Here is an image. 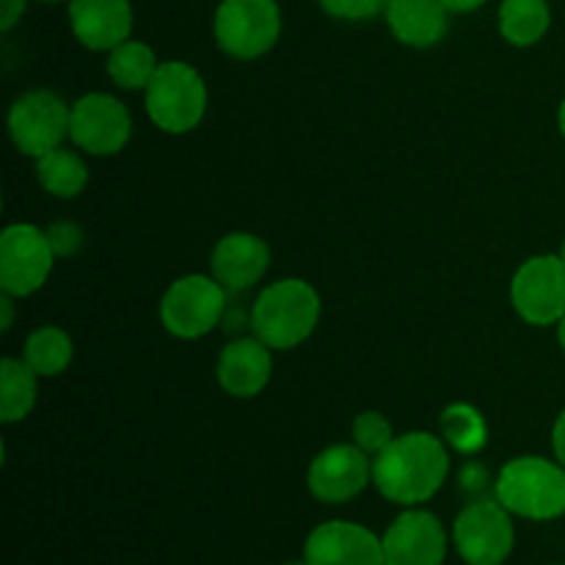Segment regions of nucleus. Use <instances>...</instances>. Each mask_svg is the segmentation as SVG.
I'll list each match as a JSON object with an SVG mask.
<instances>
[{"mask_svg":"<svg viewBox=\"0 0 565 565\" xmlns=\"http://www.w3.org/2000/svg\"><path fill=\"white\" fill-rule=\"evenodd\" d=\"M439 436L450 450L472 458L489 445V423L472 403H452L441 412Z\"/></svg>","mask_w":565,"mask_h":565,"instance_id":"obj_24","label":"nucleus"},{"mask_svg":"<svg viewBox=\"0 0 565 565\" xmlns=\"http://www.w3.org/2000/svg\"><path fill=\"white\" fill-rule=\"evenodd\" d=\"M42 3H64V0H42Z\"/></svg>","mask_w":565,"mask_h":565,"instance_id":"obj_37","label":"nucleus"},{"mask_svg":"<svg viewBox=\"0 0 565 565\" xmlns=\"http://www.w3.org/2000/svg\"><path fill=\"white\" fill-rule=\"evenodd\" d=\"M0 315H3V318H0V331H9L11 323H14V298L6 296V292L3 298H0Z\"/></svg>","mask_w":565,"mask_h":565,"instance_id":"obj_32","label":"nucleus"},{"mask_svg":"<svg viewBox=\"0 0 565 565\" xmlns=\"http://www.w3.org/2000/svg\"><path fill=\"white\" fill-rule=\"evenodd\" d=\"M373 483V456L356 445H331L312 458L307 489L323 505H345Z\"/></svg>","mask_w":565,"mask_h":565,"instance_id":"obj_12","label":"nucleus"},{"mask_svg":"<svg viewBox=\"0 0 565 565\" xmlns=\"http://www.w3.org/2000/svg\"><path fill=\"white\" fill-rule=\"evenodd\" d=\"M550 565H565V563H550Z\"/></svg>","mask_w":565,"mask_h":565,"instance_id":"obj_39","label":"nucleus"},{"mask_svg":"<svg viewBox=\"0 0 565 565\" xmlns=\"http://www.w3.org/2000/svg\"><path fill=\"white\" fill-rule=\"evenodd\" d=\"M552 25V9L546 0H502L497 11L500 36L513 47H533Z\"/></svg>","mask_w":565,"mask_h":565,"instance_id":"obj_19","label":"nucleus"},{"mask_svg":"<svg viewBox=\"0 0 565 565\" xmlns=\"http://www.w3.org/2000/svg\"><path fill=\"white\" fill-rule=\"evenodd\" d=\"M285 565H309V563L301 557V561H290V563H285Z\"/></svg>","mask_w":565,"mask_h":565,"instance_id":"obj_35","label":"nucleus"},{"mask_svg":"<svg viewBox=\"0 0 565 565\" xmlns=\"http://www.w3.org/2000/svg\"><path fill=\"white\" fill-rule=\"evenodd\" d=\"M450 475V450L445 439L428 430L395 436L373 458V483L384 500L401 508H419L434 500Z\"/></svg>","mask_w":565,"mask_h":565,"instance_id":"obj_1","label":"nucleus"},{"mask_svg":"<svg viewBox=\"0 0 565 565\" xmlns=\"http://www.w3.org/2000/svg\"><path fill=\"white\" fill-rule=\"evenodd\" d=\"M318 3L326 14L348 22L373 20L375 14H381L386 9L384 0H318Z\"/></svg>","mask_w":565,"mask_h":565,"instance_id":"obj_26","label":"nucleus"},{"mask_svg":"<svg viewBox=\"0 0 565 565\" xmlns=\"http://www.w3.org/2000/svg\"><path fill=\"white\" fill-rule=\"evenodd\" d=\"M390 3H392V0H384V6H390ZM384 11H386V9H384Z\"/></svg>","mask_w":565,"mask_h":565,"instance_id":"obj_38","label":"nucleus"},{"mask_svg":"<svg viewBox=\"0 0 565 565\" xmlns=\"http://www.w3.org/2000/svg\"><path fill=\"white\" fill-rule=\"evenodd\" d=\"M47 232L33 224H11L0 235V290L11 298H28L42 290L55 265Z\"/></svg>","mask_w":565,"mask_h":565,"instance_id":"obj_10","label":"nucleus"},{"mask_svg":"<svg viewBox=\"0 0 565 565\" xmlns=\"http://www.w3.org/2000/svg\"><path fill=\"white\" fill-rule=\"evenodd\" d=\"M70 114L72 105H66L58 94L50 88H33L11 103L6 125L14 147L36 160L66 141Z\"/></svg>","mask_w":565,"mask_h":565,"instance_id":"obj_9","label":"nucleus"},{"mask_svg":"<svg viewBox=\"0 0 565 565\" xmlns=\"http://www.w3.org/2000/svg\"><path fill=\"white\" fill-rule=\"evenodd\" d=\"M450 539L467 565H505L516 546L513 513L497 497L469 500L452 522Z\"/></svg>","mask_w":565,"mask_h":565,"instance_id":"obj_5","label":"nucleus"},{"mask_svg":"<svg viewBox=\"0 0 565 565\" xmlns=\"http://www.w3.org/2000/svg\"><path fill=\"white\" fill-rule=\"evenodd\" d=\"M320 312L323 303L318 290L307 279L290 276L268 285L254 298L248 326L270 351H292L315 334Z\"/></svg>","mask_w":565,"mask_h":565,"instance_id":"obj_2","label":"nucleus"},{"mask_svg":"<svg viewBox=\"0 0 565 565\" xmlns=\"http://www.w3.org/2000/svg\"><path fill=\"white\" fill-rule=\"evenodd\" d=\"M557 127H561V132L565 138V99L561 103V108H557Z\"/></svg>","mask_w":565,"mask_h":565,"instance_id":"obj_33","label":"nucleus"},{"mask_svg":"<svg viewBox=\"0 0 565 565\" xmlns=\"http://www.w3.org/2000/svg\"><path fill=\"white\" fill-rule=\"evenodd\" d=\"M25 14V0H0V31H11Z\"/></svg>","mask_w":565,"mask_h":565,"instance_id":"obj_29","label":"nucleus"},{"mask_svg":"<svg viewBox=\"0 0 565 565\" xmlns=\"http://www.w3.org/2000/svg\"><path fill=\"white\" fill-rule=\"evenodd\" d=\"M381 544L386 565H445L450 535L436 513L419 505L397 513L381 535Z\"/></svg>","mask_w":565,"mask_h":565,"instance_id":"obj_13","label":"nucleus"},{"mask_svg":"<svg viewBox=\"0 0 565 565\" xmlns=\"http://www.w3.org/2000/svg\"><path fill=\"white\" fill-rule=\"evenodd\" d=\"M494 497L513 516L555 522L565 516V467L557 458H513L497 475Z\"/></svg>","mask_w":565,"mask_h":565,"instance_id":"obj_3","label":"nucleus"},{"mask_svg":"<svg viewBox=\"0 0 565 565\" xmlns=\"http://www.w3.org/2000/svg\"><path fill=\"white\" fill-rule=\"evenodd\" d=\"M39 397V375L25 359L6 356L0 362V423H22Z\"/></svg>","mask_w":565,"mask_h":565,"instance_id":"obj_20","label":"nucleus"},{"mask_svg":"<svg viewBox=\"0 0 565 565\" xmlns=\"http://www.w3.org/2000/svg\"><path fill=\"white\" fill-rule=\"evenodd\" d=\"M75 356V345L72 337L58 326H39L28 334L25 348H22V359L31 364L33 373L39 379H55V375L66 373Z\"/></svg>","mask_w":565,"mask_h":565,"instance_id":"obj_23","label":"nucleus"},{"mask_svg":"<svg viewBox=\"0 0 565 565\" xmlns=\"http://www.w3.org/2000/svg\"><path fill=\"white\" fill-rule=\"evenodd\" d=\"M132 136V116L121 99L92 92L72 103L70 138L77 149L94 158L121 152Z\"/></svg>","mask_w":565,"mask_h":565,"instance_id":"obj_11","label":"nucleus"},{"mask_svg":"<svg viewBox=\"0 0 565 565\" xmlns=\"http://www.w3.org/2000/svg\"><path fill=\"white\" fill-rule=\"evenodd\" d=\"M226 315V287L215 276L188 274L169 285L160 301V320L177 340L207 337Z\"/></svg>","mask_w":565,"mask_h":565,"instance_id":"obj_7","label":"nucleus"},{"mask_svg":"<svg viewBox=\"0 0 565 565\" xmlns=\"http://www.w3.org/2000/svg\"><path fill=\"white\" fill-rule=\"evenodd\" d=\"M207 83L196 66L185 61H160L152 83L143 92L149 121L169 136H185L202 125L207 114Z\"/></svg>","mask_w":565,"mask_h":565,"instance_id":"obj_4","label":"nucleus"},{"mask_svg":"<svg viewBox=\"0 0 565 565\" xmlns=\"http://www.w3.org/2000/svg\"><path fill=\"white\" fill-rule=\"evenodd\" d=\"M552 452H555L557 461L565 467V408L557 414L555 425H552Z\"/></svg>","mask_w":565,"mask_h":565,"instance_id":"obj_30","label":"nucleus"},{"mask_svg":"<svg viewBox=\"0 0 565 565\" xmlns=\"http://www.w3.org/2000/svg\"><path fill=\"white\" fill-rule=\"evenodd\" d=\"M215 44L230 58L254 61L274 50L281 33L276 0H221L213 20Z\"/></svg>","mask_w":565,"mask_h":565,"instance_id":"obj_6","label":"nucleus"},{"mask_svg":"<svg viewBox=\"0 0 565 565\" xmlns=\"http://www.w3.org/2000/svg\"><path fill=\"white\" fill-rule=\"evenodd\" d=\"M158 66L160 61L154 50L147 42H138V39L121 42L119 47L110 50L108 61H105L108 77L125 92H147Z\"/></svg>","mask_w":565,"mask_h":565,"instance_id":"obj_22","label":"nucleus"},{"mask_svg":"<svg viewBox=\"0 0 565 565\" xmlns=\"http://www.w3.org/2000/svg\"><path fill=\"white\" fill-rule=\"evenodd\" d=\"M561 257H563V263H565V241H563V246H561Z\"/></svg>","mask_w":565,"mask_h":565,"instance_id":"obj_36","label":"nucleus"},{"mask_svg":"<svg viewBox=\"0 0 565 565\" xmlns=\"http://www.w3.org/2000/svg\"><path fill=\"white\" fill-rule=\"evenodd\" d=\"M557 342H561V348L565 353V318L561 320V323H557Z\"/></svg>","mask_w":565,"mask_h":565,"instance_id":"obj_34","label":"nucleus"},{"mask_svg":"<svg viewBox=\"0 0 565 565\" xmlns=\"http://www.w3.org/2000/svg\"><path fill=\"white\" fill-rule=\"evenodd\" d=\"M303 561L309 565H386L381 535L345 519L318 524L303 541Z\"/></svg>","mask_w":565,"mask_h":565,"instance_id":"obj_14","label":"nucleus"},{"mask_svg":"<svg viewBox=\"0 0 565 565\" xmlns=\"http://www.w3.org/2000/svg\"><path fill=\"white\" fill-rule=\"evenodd\" d=\"M447 11H456V14H469V11H478L486 0H439Z\"/></svg>","mask_w":565,"mask_h":565,"instance_id":"obj_31","label":"nucleus"},{"mask_svg":"<svg viewBox=\"0 0 565 565\" xmlns=\"http://www.w3.org/2000/svg\"><path fill=\"white\" fill-rule=\"evenodd\" d=\"M447 14L450 11L439 0H392L384 11L392 36L417 50L434 47L445 39L450 28Z\"/></svg>","mask_w":565,"mask_h":565,"instance_id":"obj_18","label":"nucleus"},{"mask_svg":"<svg viewBox=\"0 0 565 565\" xmlns=\"http://www.w3.org/2000/svg\"><path fill=\"white\" fill-rule=\"evenodd\" d=\"M497 478H491L489 467L480 461H467L461 467V472H458V489H461V494H467L469 500H480V497L489 494V489H494Z\"/></svg>","mask_w":565,"mask_h":565,"instance_id":"obj_28","label":"nucleus"},{"mask_svg":"<svg viewBox=\"0 0 565 565\" xmlns=\"http://www.w3.org/2000/svg\"><path fill=\"white\" fill-rule=\"evenodd\" d=\"M70 25L77 42L110 53L132 33L130 0H70Z\"/></svg>","mask_w":565,"mask_h":565,"instance_id":"obj_17","label":"nucleus"},{"mask_svg":"<svg viewBox=\"0 0 565 565\" xmlns=\"http://www.w3.org/2000/svg\"><path fill=\"white\" fill-rule=\"evenodd\" d=\"M36 180L50 196L75 199L88 185V166L75 149H66L64 143L50 149L47 154L36 158Z\"/></svg>","mask_w":565,"mask_h":565,"instance_id":"obj_21","label":"nucleus"},{"mask_svg":"<svg viewBox=\"0 0 565 565\" xmlns=\"http://www.w3.org/2000/svg\"><path fill=\"white\" fill-rule=\"evenodd\" d=\"M270 268V246L254 232H230L215 243L210 270L232 292L252 290Z\"/></svg>","mask_w":565,"mask_h":565,"instance_id":"obj_15","label":"nucleus"},{"mask_svg":"<svg viewBox=\"0 0 565 565\" xmlns=\"http://www.w3.org/2000/svg\"><path fill=\"white\" fill-rule=\"evenodd\" d=\"M274 375V356L270 348L257 337H237L230 345H224L215 367L221 390L237 401L257 397Z\"/></svg>","mask_w":565,"mask_h":565,"instance_id":"obj_16","label":"nucleus"},{"mask_svg":"<svg viewBox=\"0 0 565 565\" xmlns=\"http://www.w3.org/2000/svg\"><path fill=\"white\" fill-rule=\"evenodd\" d=\"M47 241L53 246L55 257H75L86 243V232L75 224V221H53L47 226Z\"/></svg>","mask_w":565,"mask_h":565,"instance_id":"obj_27","label":"nucleus"},{"mask_svg":"<svg viewBox=\"0 0 565 565\" xmlns=\"http://www.w3.org/2000/svg\"><path fill=\"white\" fill-rule=\"evenodd\" d=\"M351 434H353V445L362 447V450L373 458L395 441L392 423L381 412L356 414V419H353L351 425Z\"/></svg>","mask_w":565,"mask_h":565,"instance_id":"obj_25","label":"nucleus"},{"mask_svg":"<svg viewBox=\"0 0 565 565\" xmlns=\"http://www.w3.org/2000/svg\"><path fill=\"white\" fill-rule=\"evenodd\" d=\"M511 303L530 326H557L565 318V263L561 254L524 259L511 281Z\"/></svg>","mask_w":565,"mask_h":565,"instance_id":"obj_8","label":"nucleus"}]
</instances>
